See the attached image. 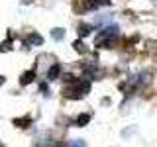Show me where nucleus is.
<instances>
[{
	"instance_id": "4",
	"label": "nucleus",
	"mask_w": 157,
	"mask_h": 147,
	"mask_svg": "<svg viewBox=\"0 0 157 147\" xmlns=\"http://www.w3.org/2000/svg\"><path fill=\"white\" fill-rule=\"evenodd\" d=\"M88 33H90V26H86V24H81V26H78V36H88Z\"/></svg>"
},
{
	"instance_id": "11",
	"label": "nucleus",
	"mask_w": 157,
	"mask_h": 147,
	"mask_svg": "<svg viewBox=\"0 0 157 147\" xmlns=\"http://www.w3.org/2000/svg\"><path fill=\"white\" fill-rule=\"evenodd\" d=\"M2 82H4V77H0V85H2Z\"/></svg>"
},
{
	"instance_id": "1",
	"label": "nucleus",
	"mask_w": 157,
	"mask_h": 147,
	"mask_svg": "<svg viewBox=\"0 0 157 147\" xmlns=\"http://www.w3.org/2000/svg\"><path fill=\"white\" fill-rule=\"evenodd\" d=\"M59 73H61V65H53L51 69H49V73H47V78L49 81H55V78L59 77Z\"/></svg>"
},
{
	"instance_id": "9",
	"label": "nucleus",
	"mask_w": 157,
	"mask_h": 147,
	"mask_svg": "<svg viewBox=\"0 0 157 147\" xmlns=\"http://www.w3.org/2000/svg\"><path fill=\"white\" fill-rule=\"evenodd\" d=\"M0 49H2V51H8V49H10V39H8V41H4L2 45H0Z\"/></svg>"
},
{
	"instance_id": "6",
	"label": "nucleus",
	"mask_w": 157,
	"mask_h": 147,
	"mask_svg": "<svg viewBox=\"0 0 157 147\" xmlns=\"http://www.w3.org/2000/svg\"><path fill=\"white\" fill-rule=\"evenodd\" d=\"M14 124H16V126H20V127H26V126L29 124V118L26 116V118H20V120H14Z\"/></svg>"
},
{
	"instance_id": "3",
	"label": "nucleus",
	"mask_w": 157,
	"mask_h": 147,
	"mask_svg": "<svg viewBox=\"0 0 157 147\" xmlns=\"http://www.w3.org/2000/svg\"><path fill=\"white\" fill-rule=\"evenodd\" d=\"M51 37L55 39V41H61V39L65 37V32H63V29H59V28H55V29L51 32Z\"/></svg>"
},
{
	"instance_id": "2",
	"label": "nucleus",
	"mask_w": 157,
	"mask_h": 147,
	"mask_svg": "<svg viewBox=\"0 0 157 147\" xmlns=\"http://www.w3.org/2000/svg\"><path fill=\"white\" fill-rule=\"evenodd\" d=\"M33 78H36V73H33V71H28V73H24V75H22V81H20V82L26 86V85H29V82L33 81Z\"/></svg>"
},
{
	"instance_id": "10",
	"label": "nucleus",
	"mask_w": 157,
	"mask_h": 147,
	"mask_svg": "<svg viewBox=\"0 0 157 147\" xmlns=\"http://www.w3.org/2000/svg\"><path fill=\"white\" fill-rule=\"evenodd\" d=\"M71 147H85L82 141H75V143H71Z\"/></svg>"
},
{
	"instance_id": "5",
	"label": "nucleus",
	"mask_w": 157,
	"mask_h": 147,
	"mask_svg": "<svg viewBox=\"0 0 157 147\" xmlns=\"http://www.w3.org/2000/svg\"><path fill=\"white\" fill-rule=\"evenodd\" d=\"M88 120H90V116L88 114H81L77 118V126H85V124H88Z\"/></svg>"
},
{
	"instance_id": "8",
	"label": "nucleus",
	"mask_w": 157,
	"mask_h": 147,
	"mask_svg": "<svg viewBox=\"0 0 157 147\" xmlns=\"http://www.w3.org/2000/svg\"><path fill=\"white\" fill-rule=\"evenodd\" d=\"M73 47H75L78 53H85V51H86V49H85V45H82L81 41H75V43H73Z\"/></svg>"
},
{
	"instance_id": "7",
	"label": "nucleus",
	"mask_w": 157,
	"mask_h": 147,
	"mask_svg": "<svg viewBox=\"0 0 157 147\" xmlns=\"http://www.w3.org/2000/svg\"><path fill=\"white\" fill-rule=\"evenodd\" d=\"M29 41H32V43H36V45H41V43H43V39H41V36L33 33V36H29Z\"/></svg>"
}]
</instances>
